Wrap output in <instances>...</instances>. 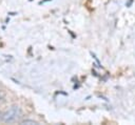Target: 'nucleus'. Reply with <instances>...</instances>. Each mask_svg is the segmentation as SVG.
<instances>
[{"instance_id":"obj_1","label":"nucleus","mask_w":135,"mask_h":125,"mask_svg":"<svg viewBox=\"0 0 135 125\" xmlns=\"http://www.w3.org/2000/svg\"><path fill=\"white\" fill-rule=\"evenodd\" d=\"M21 116V109L19 106H12L8 110H6L4 113H2L1 117V121L5 122V123H11V122H15L16 120H18Z\"/></svg>"},{"instance_id":"obj_2","label":"nucleus","mask_w":135,"mask_h":125,"mask_svg":"<svg viewBox=\"0 0 135 125\" xmlns=\"http://www.w3.org/2000/svg\"><path fill=\"white\" fill-rule=\"evenodd\" d=\"M22 123H23V124H37V122H35V121H30V120H25V121H23Z\"/></svg>"},{"instance_id":"obj_3","label":"nucleus","mask_w":135,"mask_h":125,"mask_svg":"<svg viewBox=\"0 0 135 125\" xmlns=\"http://www.w3.org/2000/svg\"><path fill=\"white\" fill-rule=\"evenodd\" d=\"M1 117H2V113H0V120H1Z\"/></svg>"},{"instance_id":"obj_4","label":"nucleus","mask_w":135,"mask_h":125,"mask_svg":"<svg viewBox=\"0 0 135 125\" xmlns=\"http://www.w3.org/2000/svg\"><path fill=\"white\" fill-rule=\"evenodd\" d=\"M1 99H2V98H1V93H0V101H1Z\"/></svg>"}]
</instances>
